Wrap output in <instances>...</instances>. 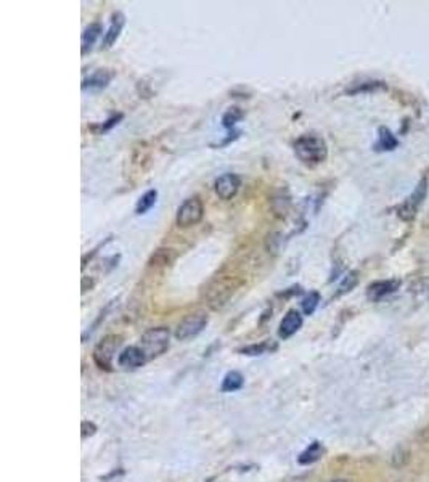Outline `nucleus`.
I'll list each match as a JSON object with an SVG mask.
<instances>
[{"label":"nucleus","mask_w":429,"mask_h":482,"mask_svg":"<svg viewBox=\"0 0 429 482\" xmlns=\"http://www.w3.org/2000/svg\"><path fill=\"white\" fill-rule=\"evenodd\" d=\"M293 148H295L297 160L309 167L320 166V164L325 163L326 158H328V146H326V141L317 134L301 135V137L295 141Z\"/></svg>","instance_id":"obj_1"},{"label":"nucleus","mask_w":429,"mask_h":482,"mask_svg":"<svg viewBox=\"0 0 429 482\" xmlns=\"http://www.w3.org/2000/svg\"><path fill=\"white\" fill-rule=\"evenodd\" d=\"M169 341H171V333L166 326L150 328L140 338V348L146 355V359H156L166 353L169 349Z\"/></svg>","instance_id":"obj_2"},{"label":"nucleus","mask_w":429,"mask_h":482,"mask_svg":"<svg viewBox=\"0 0 429 482\" xmlns=\"http://www.w3.org/2000/svg\"><path fill=\"white\" fill-rule=\"evenodd\" d=\"M122 344V338L120 334H108L97 344L94 349V362L101 370H111L113 362Z\"/></svg>","instance_id":"obj_3"},{"label":"nucleus","mask_w":429,"mask_h":482,"mask_svg":"<svg viewBox=\"0 0 429 482\" xmlns=\"http://www.w3.org/2000/svg\"><path fill=\"white\" fill-rule=\"evenodd\" d=\"M203 217H205V204L198 196H191L177 209L176 224L180 229H188V227L198 225Z\"/></svg>","instance_id":"obj_4"},{"label":"nucleus","mask_w":429,"mask_h":482,"mask_svg":"<svg viewBox=\"0 0 429 482\" xmlns=\"http://www.w3.org/2000/svg\"><path fill=\"white\" fill-rule=\"evenodd\" d=\"M207 322V315L205 312H195V314H190L188 317L179 323L177 330H176V338L179 341H188V339L198 336V334L205 330Z\"/></svg>","instance_id":"obj_5"},{"label":"nucleus","mask_w":429,"mask_h":482,"mask_svg":"<svg viewBox=\"0 0 429 482\" xmlns=\"http://www.w3.org/2000/svg\"><path fill=\"white\" fill-rule=\"evenodd\" d=\"M426 191H428V182H426V179H423L421 182L415 186L414 193H411L407 200L402 203V206H400V209H399L400 219L411 220L415 217L416 213H418L420 206H421L423 200L426 198Z\"/></svg>","instance_id":"obj_6"},{"label":"nucleus","mask_w":429,"mask_h":482,"mask_svg":"<svg viewBox=\"0 0 429 482\" xmlns=\"http://www.w3.org/2000/svg\"><path fill=\"white\" fill-rule=\"evenodd\" d=\"M241 186V179L236 174H222L219 179H216L214 182V191L220 198V200L229 201L231 198L236 196V193L240 191Z\"/></svg>","instance_id":"obj_7"},{"label":"nucleus","mask_w":429,"mask_h":482,"mask_svg":"<svg viewBox=\"0 0 429 482\" xmlns=\"http://www.w3.org/2000/svg\"><path fill=\"white\" fill-rule=\"evenodd\" d=\"M148 359H146L145 353L142 350L140 345H129L122 350V353L117 355V365H120L122 370H135V368L143 367Z\"/></svg>","instance_id":"obj_8"},{"label":"nucleus","mask_w":429,"mask_h":482,"mask_svg":"<svg viewBox=\"0 0 429 482\" xmlns=\"http://www.w3.org/2000/svg\"><path fill=\"white\" fill-rule=\"evenodd\" d=\"M400 281L399 280H380L373 281L371 285L366 288V299L371 303H380V300L391 296L399 289Z\"/></svg>","instance_id":"obj_9"},{"label":"nucleus","mask_w":429,"mask_h":482,"mask_svg":"<svg viewBox=\"0 0 429 482\" xmlns=\"http://www.w3.org/2000/svg\"><path fill=\"white\" fill-rule=\"evenodd\" d=\"M113 77H115V71L108 70V68H101V70H97L90 76L84 77L82 90H90V92H94V90H103L110 86Z\"/></svg>","instance_id":"obj_10"},{"label":"nucleus","mask_w":429,"mask_h":482,"mask_svg":"<svg viewBox=\"0 0 429 482\" xmlns=\"http://www.w3.org/2000/svg\"><path fill=\"white\" fill-rule=\"evenodd\" d=\"M124 26H126V16H124V13H121V11H115V13L111 15V21H110L108 31L105 32L101 49L113 47V45L116 44L117 39H120L121 32L124 30Z\"/></svg>","instance_id":"obj_11"},{"label":"nucleus","mask_w":429,"mask_h":482,"mask_svg":"<svg viewBox=\"0 0 429 482\" xmlns=\"http://www.w3.org/2000/svg\"><path fill=\"white\" fill-rule=\"evenodd\" d=\"M302 315L299 314L297 310H290L288 314L283 317V320L280 322V328H278V336L281 339H288L291 338L293 334H296L299 330H301L302 326Z\"/></svg>","instance_id":"obj_12"},{"label":"nucleus","mask_w":429,"mask_h":482,"mask_svg":"<svg viewBox=\"0 0 429 482\" xmlns=\"http://www.w3.org/2000/svg\"><path fill=\"white\" fill-rule=\"evenodd\" d=\"M101 34V25L100 23H90V25L82 32V42H81V52L82 56H86L90 50L94 49L95 42Z\"/></svg>","instance_id":"obj_13"},{"label":"nucleus","mask_w":429,"mask_h":482,"mask_svg":"<svg viewBox=\"0 0 429 482\" xmlns=\"http://www.w3.org/2000/svg\"><path fill=\"white\" fill-rule=\"evenodd\" d=\"M324 445L320 444V442H314V444H310L306 450H304L301 455H299L297 462L301 464H310V463H315L317 460H320L321 455H324Z\"/></svg>","instance_id":"obj_14"},{"label":"nucleus","mask_w":429,"mask_h":482,"mask_svg":"<svg viewBox=\"0 0 429 482\" xmlns=\"http://www.w3.org/2000/svg\"><path fill=\"white\" fill-rule=\"evenodd\" d=\"M243 384H245V378L240 372H229L224 378L222 386H220V391L222 393H235V391L243 388Z\"/></svg>","instance_id":"obj_15"},{"label":"nucleus","mask_w":429,"mask_h":482,"mask_svg":"<svg viewBox=\"0 0 429 482\" xmlns=\"http://www.w3.org/2000/svg\"><path fill=\"white\" fill-rule=\"evenodd\" d=\"M158 200V190H148L146 193H143L142 196L139 198L137 204H135V214L137 215H143L150 211L151 208L156 204Z\"/></svg>","instance_id":"obj_16"},{"label":"nucleus","mask_w":429,"mask_h":482,"mask_svg":"<svg viewBox=\"0 0 429 482\" xmlns=\"http://www.w3.org/2000/svg\"><path fill=\"white\" fill-rule=\"evenodd\" d=\"M122 118H124L122 113H116V115H111L108 119H106L105 122L92 124V126H89V129L92 130V132L98 134V135L106 134V132H110V130H111L113 127L117 126V124H120V122L122 121Z\"/></svg>","instance_id":"obj_17"},{"label":"nucleus","mask_w":429,"mask_h":482,"mask_svg":"<svg viewBox=\"0 0 429 482\" xmlns=\"http://www.w3.org/2000/svg\"><path fill=\"white\" fill-rule=\"evenodd\" d=\"M243 118H245V111H243L241 108H238V106H231V108H229L227 111L224 113L222 126L225 129H230L231 130V129L235 127V124L240 122Z\"/></svg>","instance_id":"obj_18"},{"label":"nucleus","mask_w":429,"mask_h":482,"mask_svg":"<svg viewBox=\"0 0 429 482\" xmlns=\"http://www.w3.org/2000/svg\"><path fill=\"white\" fill-rule=\"evenodd\" d=\"M378 148L383 150V151H389V150H394L397 146V139L394 137V135L389 132L386 127H381L380 129V140H378Z\"/></svg>","instance_id":"obj_19"},{"label":"nucleus","mask_w":429,"mask_h":482,"mask_svg":"<svg viewBox=\"0 0 429 482\" xmlns=\"http://www.w3.org/2000/svg\"><path fill=\"white\" fill-rule=\"evenodd\" d=\"M319 303H320V294L317 291H312V293H309L306 298L302 299V310H304V314L306 315H312L315 309L319 307Z\"/></svg>","instance_id":"obj_20"},{"label":"nucleus","mask_w":429,"mask_h":482,"mask_svg":"<svg viewBox=\"0 0 429 482\" xmlns=\"http://www.w3.org/2000/svg\"><path fill=\"white\" fill-rule=\"evenodd\" d=\"M359 283V277H357V272H351L346 279L342 280V283L340 285V291H338V294H344V293H349V291H352V288H355V285Z\"/></svg>","instance_id":"obj_21"},{"label":"nucleus","mask_w":429,"mask_h":482,"mask_svg":"<svg viewBox=\"0 0 429 482\" xmlns=\"http://www.w3.org/2000/svg\"><path fill=\"white\" fill-rule=\"evenodd\" d=\"M267 350H270V344L262 343V344H259V345L254 344V345H250V348L241 349V353L246 354V355H261L264 353H267Z\"/></svg>","instance_id":"obj_22"},{"label":"nucleus","mask_w":429,"mask_h":482,"mask_svg":"<svg viewBox=\"0 0 429 482\" xmlns=\"http://www.w3.org/2000/svg\"><path fill=\"white\" fill-rule=\"evenodd\" d=\"M378 87H383L381 82H365L364 86H359L349 90V94H360V92H366V90H375Z\"/></svg>","instance_id":"obj_23"},{"label":"nucleus","mask_w":429,"mask_h":482,"mask_svg":"<svg viewBox=\"0 0 429 482\" xmlns=\"http://www.w3.org/2000/svg\"><path fill=\"white\" fill-rule=\"evenodd\" d=\"M95 431H97V426H95L94 423H89V421H84L82 423V438H87V436H94Z\"/></svg>","instance_id":"obj_24"},{"label":"nucleus","mask_w":429,"mask_h":482,"mask_svg":"<svg viewBox=\"0 0 429 482\" xmlns=\"http://www.w3.org/2000/svg\"><path fill=\"white\" fill-rule=\"evenodd\" d=\"M331 482H351V481H349V479H342V478H340V479H333Z\"/></svg>","instance_id":"obj_25"}]
</instances>
